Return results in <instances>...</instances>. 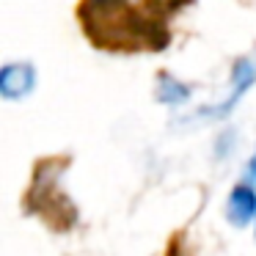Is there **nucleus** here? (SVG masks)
Here are the masks:
<instances>
[{
	"mask_svg": "<svg viewBox=\"0 0 256 256\" xmlns=\"http://www.w3.org/2000/svg\"><path fill=\"white\" fill-rule=\"evenodd\" d=\"M193 0H80L86 39L105 52H160L171 44V25Z\"/></svg>",
	"mask_w": 256,
	"mask_h": 256,
	"instance_id": "nucleus-1",
	"label": "nucleus"
},
{
	"mask_svg": "<svg viewBox=\"0 0 256 256\" xmlns=\"http://www.w3.org/2000/svg\"><path fill=\"white\" fill-rule=\"evenodd\" d=\"M34 86H36V72L30 64L14 61L0 69V96H6V100H22L34 91Z\"/></svg>",
	"mask_w": 256,
	"mask_h": 256,
	"instance_id": "nucleus-2",
	"label": "nucleus"
},
{
	"mask_svg": "<svg viewBox=\"0 0 256 256\" xmlns=\"http://www.w3.org/2000/svg\"><path fill=\"white\" fill-rule=\"evenodd\" d=\"M226 212H228V218H232V223H237V226L248 223L250 218L256 215V193L248 184H237V188L232 190V196H228Z\"/></svg>",
	"mask_w": 256,
	"mask_h": 256,
	"instance_id": "nucleus-3",
	"label": "nucleus"
},
{
	"mask_svg": "<svg viewBox=\"0 0 256 256\" xmlns=\"http://www.w3.org/2000/svg\"><path fill=\"white\" fill-rule=\"evenodd\" d=\"M184 94H188V88H184L182 83H176V80H171V78L160 80V100L176 102V100H184Z\"/></svg>",
	"mask_w": 256,
	"mask_h": 256,
	"instance_id": "nucleus-4",
	"label": "nucleus"
},
{
	"mask_svg": "<svg viewBox=\"0 0 256 256\" xmlns=\"http://www.w3.org/2000/svg\"><path fill=\"white\" fill-rule=\"evenodd\" d=\"M250 174H254V176H256V157H254V160H250Z\"/></svg>",
	"mask_w": 256,
	"mask_h": 256,
	"instance_id": "nucleus-5",
	"label": "nucleus"
}]
</instances>
